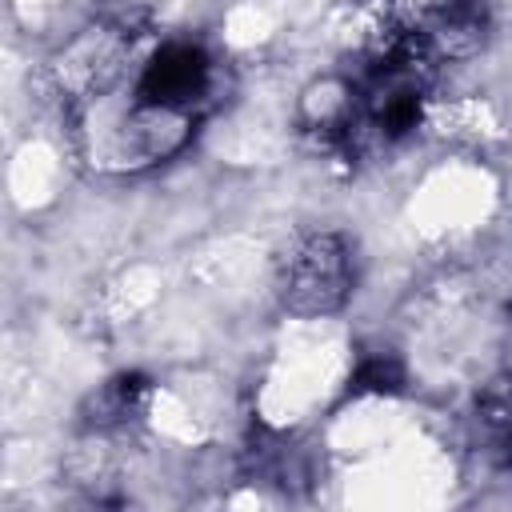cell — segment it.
Segmentation results:
<instances>
[{
	"instance_id": "6da1fadb",
	"label": "cell",
	"mask_w": 512,
	"mask_h": 512,
	"mask_svg": "<svg viewBox=\"0 0 512 512\" xmlns=\"http://www.w3.org/2000/svg\"><path fill=\"white\" fill-rule=\"evenodd\" d=\"M436 68L440 56L432 44L392 20L340 80L308 92L304 132L316 148L344 160L384 152L416 132Z\"/></svg>"
},
{
	"instance_id": "7a4b0ae2",
	"label": "cell",
	"mask_w": 512,
	"mask_h": 512,
	"mask_svg": "<svg viewBox=\"0 0 512 512\" xmlns=\"http://www.w3.org/2000/svg\"><path fill=\"white\" fill-rule=\"evenodd\" d=\"M144 40V12H112L96 24L80 28L48 64L52 88L60 104L80 116L96 100H104L128 72V60L140 52Z\"/></svg>"
},
{
	"instance_id": "3957f363",
	"label": "cell",
	"mask_w": 512,
	"mask_h": 512,
	"mask_svg": "<svg viewBox=\"0 0 512 512\" xmlns=\"http://www.w3.org/2000/svg\"><path fill=\"white\" fill-rule=\"evenodd\" d=\"M356 292V256L340 232L300 236L276 268V300L284 312L316 320L340 312Z\"/></svg>"
},
{
	"instance_id": "277c9868",
	"label": "cell",
	"mask_w": 512,
	"mask_h": 512,
	"mask_svg": "<svg viewBox=\"0 0 512 512\" xmlns=\"http://www.w3.org/2000/svg\"><path fill=\"white\" fill-rule=\"evenodd\" d=\"M396 24L424 36L440 60L464 56L484 40L488 0H400Z\"/></svg>"
},
{
	"instance_id": "5b68a950",
	"label": "cell",
	"mask_w": 512,
	"mask_h": 512,
	"mask_svg": "<svg viewBox=\"0 0 512 512\" xmlns=\"http://www.w3.org/2000/svg\"><path fill=\"white\" fill-rule=\"evenodd\" d=\"M152 400V380L140 372H120L112 380H104L84 404H80V424L88 436H108V432H124L128 424H136L144 416Z\"/></svg>"
},
{
	"instance_id": "8992f818",
	"label": "cell",
	"mask_w": 512,
	"mask_h": 512,
	"mask_svg": "<svg viewBox=\"0 0 512 512\" xmlns=\"http://www.w3.org/2000/svg\"><path fill=\"white\" fill-rule=\"evenodd\" d=\"M472 424H476V444L480 452L512 472V372L488 380L480 392H476V412H472Z\"/></svg>"
},
{
	"instance_id": "52a82bcc",
	"label": "cell",
	"mask_w": 512,
	"mask_h": 512,
	"mask_svg": "<svg viewBox=\"0 0 512 512\" xmlns=\"http://www.w3.org/2000/svg\"><path fill=\"white\" fill-rule=\"evenodd\" d=\"M404 388V364L392 356V352H376V356H364L348 380V396H364V392H376V396H392Z\"/></svg>"
}]
</instances>
